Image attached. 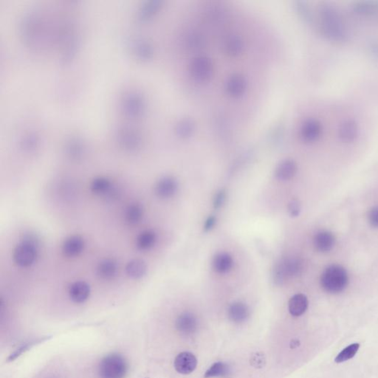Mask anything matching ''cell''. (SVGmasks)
Masks as SVG:
<instances>
[{"label": "cell", "instance_id": "obj_1", "mask_svg": "<svg viewBox=\"0 0 378 378\" xmlns=\"http://www.w3.org/2000/svg\"><path fill=\"white\" fill-rule=\"evenodd\" d=\"M349 275L345 268L339 264H332L324 270L321 277V287L329 294L342 292L349 284Z\"/></svg>", "mask_w": 378, "mask_h": 378}, {"label": "cell", "instance_id": "obj_2", "mask_svg": "<svg viewBox=\"0 0 378 378\" xmlns=\"http://www.w3.org/2000/svg\"><path fill=\"white\" fill-rule=\"evenodd\" d=\"M39 244V239L36 235L31 233L25 235L13 251L15 263L21 268L32 265L37 258Z\"/></svg>", "mask_w": 378, "mask_h": 378}, {"label": "cell", "instance_id": "obj_3", "mask_svg": "<svg viewBox=\"0 0 378 378\" xmlns=\"http://www.w3.org/2000/svg\"><path fill=\"white\" fill-rule=\"evenodd\" d=\"M127 369V363L122 355L111 354L101 360L98 373L100 378H124Z\"/></svg>", "mask_w": 378, "mask_h": 378}, {"label": "cell", "instance_id": "obj_4", "mask_svg": "<svg viewBox=\"0 0 378 378\" xmlns=\"http://www.w3.org/2000/svg\"><path fill=\"white\" fill-rule=\"evenodd\" d=\"M303 268L304 264L299 258L291 257L282 259L275 266L274 280L276 284H283L286 279L300 275Z\"/></svg>", "mask_w": 378, "mask_h": 378}, {"label": "cell", "instance_id": "obj_5", "mask_svg": "<svg viewBox=\"0 0 378 378\" xmlns=\"http://www.w3.org/2000/svg\"><path fill=\"white\" fill-rule=\"evenodd\" d=\"M197 361L195 356L191 352H182L176 356L174 360V368L176 372L181 374H190L196 369Z\"/></svg>", "mask_w": 378, "mask_h": 378}, {"label": "cell", "instance_id": "obj_6", "mask_svg": "<svg viewBox=\"0 0 378 378\" xmlns=\"http://www.w3.org/2000/svg\"><path fill=\"white\" fill-rule=\"evenodd\" d=\"M178 184L171 176H165L156 183L154 192L158 197L161 199H168L176 194Z\"/></svg>", "mask_w": 378, "mask_h": 378}, {"label": "cell", "instance_id": "obj_7", "mask_svg": "<svg viewBox=\"0 0 378 378\" xmlns=\"http://www.w3.org/2000/svg\"><path fill=\"white\" fill-rule=\"evenodd\" d=\"M85 243L81 236L78 235L70 236L63 243L62 251L68 257L77 256L84 251Z\"/></svg>", "mask_w": 378, "mask_h": 378}, {"label": "cell", "instance_id": "obj_8", "mask_svg": "<svg viewBox=\"0 0 378 378\" xmlns=\"http://www.w3.org/2000/svg\"><path fill=\"white\" fill-rule=\"evenodd\" d=\"M91 294V287L87 283L78 281L71 284L69 288V296L75 303L81 304L87 300Z\"/></svg>", "mask_w": 378, "mask_h": 378}, {"label": "cell", "instance_id": "obj_9", "mask_svg": "<svg viewBox=\"0 0 378 378\" xmlns=\"http://www.w3.org/2000/svg\"><path fill=\"white\" fill-rule=\"evenodd\" d=\"M336 244V237L329 231H320L314 237V246L321 253L332 251Z\"/></svg>", "mask_w": 378, "mask_h": 378}, {"label": "cell", "instance_id": "obj_10", "mask_svg": "<svg viewBox=\"0 0 378 378\" xmlns=\"http://www.w3.org/2000/svg\"><path fill=\"white\" fill-rule=\"evenodd\" d=\"M118 273V264L114 259H104L98 263L96 274L103 280H110Z\"/></svg>", "mask_w": 378, "mask_h": 378}, {"label": "cell", "instance_id": "obj_11", "mask_svg": "<svg viewBox=\"0 0 378 378\" xmlns=\"http://www.w3.org/2000/svg\"><path fill=\"white\" fill-rule=\"evenodd\" d=\"M144 105L139 95L130 93L125 98L124 109L126 114L131 117H137L143 111Z\"/></svg>", "mask_w": 378, "mask_h": 378}, {"label": "cell", "instance_id": "obj_12", "mask_svg": "<svg viewBox=\"0 0 378 378\" xmlns=\"http://www.w3.org/2000/svg\"><path fill=\"white\" fill-rule=\"evenodd\" d=\"M176 326L180 332L190 334L195 331L197 321L194 315L191 313H183L176 320Z\"/></svg>", "mask_w": 378, "mask_h": 378}, {"label": "cell", "instance_id": "obj_13", "mask_svg": "<svg viewBox=\"0 0 378 378\" xmlns=\"http://www.w3.org/2000/svg\"><path fill=\"white\" fill-rule=\"evenodd\" d=\"M308 299L304 294H296L289 301V311L294 316H300L306 312Z\"/></svg>", "mask_w": 378, "mask_h": 378}, {"label": "cell", "instance_id": "obj_14", "mask_svg": "<svg viewBox=\"0 0 378 378\" xmlns=\"http://www.w3.org/2000/svg\"><path fill=\"white\" fill-rule=\"evenodd\" d=\"M248 316H249V309L244 303H233L228 308V316L230 319L234 322H243L247 319Z\"/></svg>", "mask_w": 378, "mask_h": 378}, {"label": "cell", "instance_id": "obj_15", "mask_svg": "<svg viewBox=\"0 0 378 378\" xmlns=\"http://www.w3.org/2000/svg\"><path fill=\"white\" fill-rule=\"evenodd\" d=\"M126 272L128 276L131 279H141L147 272V265L146 262L141 259H132L126 265Z\"/></svg>", "mask_w": 378, "mask_h": 378}, {"label": "cell", "instance_id": "obj_16", "mask_svg": "<svg viewBox=\"0 0 378 378\" xmlns=\"http://www.w3.org/2000/svg\"><path fill=\"white\" fill-rule=\"evenodd\" d=\"M144 214V208L141 204L138 203H132L129 205L125 211V220L131 226L137 225L142 220Z\"/></svg>", "mask_w": 378, "mask_h": 378}, {"label": "cell", "instance_id": "obj_17", "mask_svg": "<svg viewBox=\"0 0 378 378\" xmlns=\"http://www.w3.org/2000/svg\"><path fill=\"white\" fill-rule=\"evenodd\" d=\"M214 270L219 274H226L231 271L234 265L232 256L227 253L216 255L213 262Z\"/></svg>", "mask_w": 378, "mask_h": 378}, {"label": "cell", "instance_id": "obj_18", "mask_svg": "<svg viewBox=\"0 0 378 378\" xmlns=\"http://www.w3.org/2000/svg\"><path fill=\"white\" fill-rule=\"evenodd\" d=\"M157 241V236L154 231L146 230L138 235L136 239V246L141 251H148L154 247Z\"/></svg>", "mask_w": 378, "mask_h": 378}, {"label": "cell", "instance_id": "obj_19", "mask_svg": "<svg viewBox=\"0 0 378 378\" xmlns=\"http://www.w3.org/2000/svg\"><path fill=\"white\" fill-rule=\"evenodd\" d=\"M113 187L114 186L112 184L110 181L103 176L95 178L92 181L91 186L92 192L98 195L104 196H107Z\"/></svg>", "mask_w": 378, "mask_h": 378}, {"label": "cell", "instance_id": "obj_20", "mask_svg": "<svg viewBox=\"0 0 378 378\" xmlns=\"http://www.w3.org/2000/svg\"><path fill=\"white\" fill-rule=\"evenodd\" d=\"M297 167L292 161H286L279 165L276 171V176L279 181H286L292 179L296 174Z\"/></svg>", "mask_w": 378, "mask_h": 378}, {"label": "cell", "instance_id": "obj_21", "mask_svg": "<svg viewBox=\"0 0 378 378\" xmlns=\"http://www.w3.org/2000/svg\"><path fill=\"white\" fill-rule=\"evenodd\" d=\"M230 373H231V370H230L229 366L224 363L218 362L209 368V370L205 374V377H228Z\"/></svg>", "mask_w": 378, "mask_h": 378}, {"label": "cell", "instance_id": "obj_22", "mask_svg": "<svg viewBox=\"0 0 378 378\" xmlns=\"http://www.w3.org/2000/svg\"><path fill=\"white\" fill-rule=\"evenodd\" d=\"M360 347L359 344H351L350 346L346 347L344 350L341 351V352L338 354L337 357L335 359V361L336 363H343L348 361V360L352 359L356 353L359 351Z\"/></svg>", "mask_w": 378, "mask_h": 378}, {"label": "cell", "instance_id": "obj_23", "mask_svg": "<svg viewBox=\"0 0 378 378\" xmlns=\"http://www.w3.org/2000/svg\"><path fill=\"white\" fill-rule=\"evenodd\" d=\"M121 143L125 147L129 149H135L139 144V138L134 131H124L121 135Z\"/></svg>", "mask_w": 378, "mask_h": 378}, {"label": "cell", "instance_id": "obj_24", "mask_svg": "<svg viewBox=\"0 0 378 378\" xmlns=\"http://www.w3.org/2000/svg\"><path fill=\"white\" fill-rule=\"evenodd\" d=\"M301 211V203L298 199H292L288 204V211L290 215L296 217L300 214Z\"/></svg>", "mask_w": 378, "mask_h": 378}, {"label": "cell", "instance_id": "obj_25", "mask_svg": "<svg viewBox=\"0 0 378 378\" xmlns=\"http://www.w3.org/2000/svg\"><path fill=\"white\" fill-rule=\"evenodd\" d=\"M368 219L372 227L378 228V206H374L369 211Z\"/></svg>", "mask_w": 378, "mask_h": 378}, {"label": "cell", "instance_id": "obj_26", "mask_svg": "<svg viewBox=\"0 0 378 378\" xmlns=\"http://www.w3.org/2000/svg\"><path fill=\"white\" fill-rule=\"evenodd\" d=\"M226 194L224 191H220L218 192L214 197V207L215 209H220L226 201Z\"/></svg>", "mask_w": 378, "mask_h": 378}, {"label": "cell", "instance_id": "obj_27", "mask_svg": "<svg viewBox=\"0 0 378 378\" xmlns=\"http://www.w3.org/2000/svg\"><path fill=\"white\" fill-rule=\"evenodd\" d=\"M216 219L215 216H211L206 219V223H205L204 230L205 231L208 232V231H211L214 228V226L216 225Z\"/></svg>", "mask_w": 378, "mask_h": 378}]
</instances>
